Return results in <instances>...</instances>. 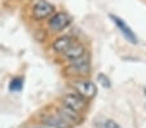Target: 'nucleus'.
<instances>
[{"mask_svg": "<svg viewBox=\"0 0 146 128\" xmlns=\"http://www.w3.org/2000/svg\"><path fill=\"white\" fill-rule=\"evenodd\" d=\"M66 72L69 75H72L75 78H86L91 72V60L88 54H84L83 57L76 60L69 61V65L66 66Z\"/></svg>", "mask_w": 146, "mask_h": 128, "instance_id": "f257e3e1", "label": "nucleus"}, {"mask_svg": "<svg viewBox=\"0 0 146 128\" xmlns=\"http://www.w3.org/2000/svg\"><path fill=\"white\" fill-rule=\"evenodd\" d=\"M56 13V7L47 0H35L31 7V16L36 21L49 20Z\"/></svg>", "mask_w": 146, "mask_h": 128, "instance_id": "f03ea898", "label": "nucleus"}, {"mask_svg": "<svg viewBox=\"0 0 146 128\" xmlns=\"http://www.w3.org/2000/svg\"><path fill=\"white\" fill-rule=\"evenodd\" d=\"M70 86L75 92L82 95L84 98H93L97 93L96 84L87 78H75L74 80H71Z\"/></svg>", "mask_w": 146, "mask_h": 128, "instance_id": "7ed1b4c3", "label": "nucleus"}, {"mask_svg": "<svg viewBox=\"0 0 146 128\" xmlns=\"http://www.w3.org/2000/svg\"><path fill=\"white\" fill-rule=\"evenodd\" d=\"M71 23V17L66 12H56L49 20L47 21V27L50 32H61L67 29Z\"/></svg>", "mask_w": 146, "mask_h": 128, "instance_id": "20e7f679", "label": "nucleus"}, {"mask_svg": "<svg viewBox=\"0 0 146 128\" xmlns=\"http://www.w3.org/2000/svg\"><path fill=\"white\" fill-rule=\"evenodd\" d=\"M86 100L87 98H84L78 92L71 91V92L62 96V105L71 109V110H74V111H76V113H82V111H84L87 107Z\"/></svg>", "mask_w": 146, "mask_h": 128, "instance_id": "39448f33", "label": "nucleus"}, {"mask_svg": "<svg viewBox=\"0 0 146 128\" xmlns=\"http://www.w3.org/2000/svg\"><path fill=\"white\" fill-rule=\"evenodd\" d=\"M78 40L75 39L74 36H70V35H62L60 38L53 40L52 45V50L56 53V54H61V56H64L65 53L72 47V45L76 43Z\"/></svg>", "mask_w": 146, "mask_h": 128, "instance_id": "423d86ee", "label": "nucleus"}, {"mask_svg": "<svg viewBox=\"0 0 146 128\" xmlns=\"http://www.w3.org/2000/svg\"><path fill=\"white\" fill-rule=\"evenodd\" d=\"M110 18L113 20L114 25L119 29V31L121 32V35L127 39V42H129L131 44H138V38L136 36V34L133 32L132 29H131L127 23L124 22L120 17L115 16V14H110Z\"/></svg>", "mask_w": 146, "mask_h": 128, "instance_id": "0eeeda50", "label": "nucleus"}, {"mask_svg": "<svg viewBox=\"0 0 146 128\" xmlns=\"http://www.w3.org/2000/svg\"><path fill=\"white\" fill-rule=\"evenodd\" d=\"M58 115L64 120H66L70 125H74V124H78V123L82 120V117H80V113H76L71 109L66 107V106H61L58 109Z\"/></svg>", "mask_w": 146, "mask_h": 128, "instance_id": "6e6552de", "label": "nucleus"}, {"mask_svg": "<svg viewBox=\"0 0 146 128\" xmlns=\"http://www.w3.org/2000/svg\"><path fill=\"white\" fill-rule=\"evenodd\" d=\"M84 54H87L84 44H83V43H80V42H76L62 57H64V58H66L67 61H72V60H76V58L83 57Z\"/></svg>", "mask_w": 146, "mask_h": 128, "instance_id": "1a4fd4ad", "label": "nucleus"}, {"mask_svg": "<svg viewBox=\"0 0 146 128\" xmlns=\"http://www.w3.org/2000/svg\"><path fill=\"white\" fill-rule=\"evenodd\" d=\"M45 123H47L48 125H50V127H54V128H70L71 127L66 120H64L58 114L48 117L47 119H45Z\"/></svg>", "mask_w": 146, "mask_h": 128, "instance_id": "9d476101", "label": "nucleus"}, {"mask_svg": "<svg viewBox=\"0 0 146 128\" xmlns=\"http://www.w3.org/2000/svg\"><path fill=\"white\" fill-rule=\"evenodd\" d=\"M97 128H120V125L113 119H102L96 123Z\"/></svg>", "mask_w": 146, "mask_h": 128, "instance_id": "9b49d317", "label": "nucleus"}, {"mask_svg": "<svg viewBox=\"0 0 146 128\" xmlns=\"http://www.w3.org/2000/svg\"><path fill=\"white\" fill-rule=\"evenodd\" d=\"M23 87V79L22 78H14L12 79L11 84H9V91L11 92H19Z\"/></svg>", "mask_w": 146, "mask_h": 128, "instance_id": "f8f14e48", "label": "nucleus"}, {"mask_svg": "<svg viewBox=\"0 0 146 128\" xmlns=\"http://www.w3.org/2000/svg\"><path fill=\"white\" fill-rule=\"evenodd\" d=\"M97 82H98V83H101V86L105 87V88H110V87H111L110 79H109L105 74H98V75H97Z\"/></svg>", "mask_w": 146, "mask_h": 128, "instance_id": "ddd939ff", "label": "nucleus"}, {"mask_svg": "<svg viewBox=\"0 0 146 128\" xmlns=\"http://www.w3.org/2000/svg\"><path fill=\"white\" fill-rule=\"evenodd\" d=\"M145 92H146V91H145Z\"/></svg>", "mask_w": 146, "mask_h": 128, "instance_id": "4468645a", "label": "nucleus"}]
</instances>
